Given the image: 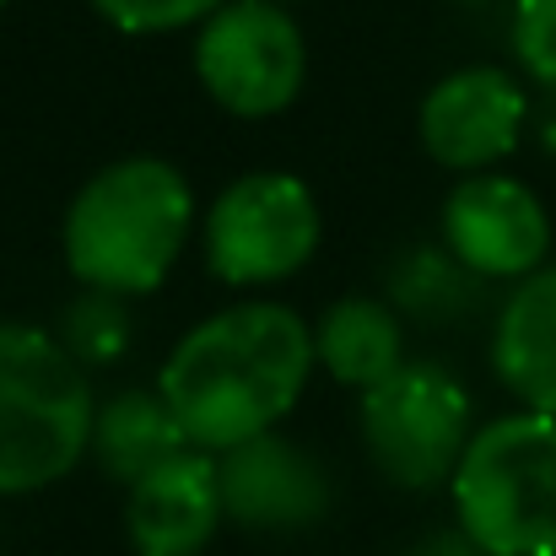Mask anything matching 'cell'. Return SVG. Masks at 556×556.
Instances as JSON below:
<instances>
[{"mask_svg": "<svg viewBox=\"0 0 556 556\" xmlns=\"http://www.w3.org/2000/svg\"><path fill=\"white\" fill-rule=\"evenodd\" d=\"M314 363L319 352L303 314L254 298L200 319L168 352L157 389L194 448L227 454L260 432H276V421L303 400Z\"/></svg>", "mask_w": 556, "mask_h": 556, "instance_id": "obj_1", "label": "cell"}, {"mask_svg": "<svg viewBox=\"0 0 556 556\" xmlns=\"http://www.w3.org/2000/svg\"><path fill=\"white\" fill-rule=\"evenodd\" d=\"M194 222V189L168 157H119L65 205L60 249L81 287L114 298L157 292Z\"/></svg>", "mask_w": 556, "mask_h": 556, "instance_id": "obj_2", "label": "cell"}, {"mask_svg": "<svg viewBox=\"0 0 556 556\" xmlns=\"http://www.w3.org/2000/svg\"><path fill=\"white\" fill-rule=\"evenodd\" d=\"M92 378L43 325L0 319V497L43 492L92 448Z\"/></svg>", "mask_w": 556, "mask_h": 556, "instance_id": "obj_3", "label": "cell"}, {"mask_svg": "<svg viewBox=\"0 0 556 556\" xmlns=\"http://www.w3.org/2000/svg\"><path fill=\"white\" fill-rule=\"evenodd\" d=\"M448 492L476 552L556 556V416L525 405L476 427Z\"/></svg>", "mask_w": 556, "mask_h": 556, "instance_id": "obj_4", "label": "cell"}, {"mask_svg": "<svg viewBox=\"0 0 556 556\" xmlns=\"http://www.w3.org/2000/svg\"><path fill=\"white\" fill-rule=\"evenodd\" d=\"M357 427L378 476L405 492L448 486L476 438L465 383L438 363H405L383 383L363 389Z\"/></svg>", "mask_w": 556, "mask_h": 556, "instance_id": "obj_5", "label": "cell"}, {"mask_svg": "<svg viewBox=\"0 0 556 556\" xmlns=\"http://www.w3.org/2000/svg\"><path fill=\"white\" fill-rule=\"evenodd\" d=\"M194 76L232 119H270L303 92V27L281 11V0H222L194 33Z\"/></svg>", "mask_w": 556, "mask_h": 556, "instance_id": "obj_6", "label": "cell"}, {"mask_svg": "<svg viewBox=\"0 0 556 556\" xmlns=\"http://www.w3.org/2000/svg\"><path fill=\"white\" fill-rule=\"evenodd\" d=\"M319 200L292 174H243L205 211V265L227 287L298 276L319 249Z\"/></svg>", "mask_w": 556, "mask_h": 556, "instance_id": "obj_7", "label": "cell"}, {"mask_svg": "<svg viewBox=\"0 0 556 556\" xmlns=\"http://www.w3.org/2000/svg\"><path fill=\"white\" fill-rule=\"evenodd\" d=\"M443 249L476 281H525L552 254V216L535 189L497 168L465 174L443 200Z\"/></svg>", "mask_w": 556, "mask_h": 556, "instance_id": "obj_8", "label": "cell"}, {"mask_svg": "<svg viewBox=\"0 0 556 556\" xmlns=\"http://www.w3.org/2000/svg\"><path fill=\"white\" fill-rule=\"evenodd\" d=\"M525 119H530V98L508 71L465 65L421 98L416 130H421V147L438 168L486 174V168H497L503 157L519 152Z\"/></svg>", "mask_w": 556, "mask_h": 556, "instance_id": "obj_9", "label": "cell"}, {"mask_svg": "<svg viewBox=\"0 0 556 556\" xmlns=\"http://www.w3.org/2000/svg\"><path fill=\"white\" fill-rule=\"evenodd\" d=\"M222 465V508L227 525L260 535H292L330 514V476L325 465L281 432H260L227 454Z\"/></svg>", "mask_w": 556, "mask_h": 556, "instance_id": "obj_10", "label": "cell"}, {"mask_svg": "<svg viewBox=\"0 0 556 556\" xmlns=\"http://www.w3.org/2000/svg\"><path fill=\"white\" fill-rule=\"evenodd\" d=\"M222 465L211 448H179L130 481L125 535L136 556H200L222 530Z\"/></svg>", "mask_w": 556, "mask_h": 556, "instance_id": "obj_11", "label": "cell"}, {"mask_svg": "<svg viewBox=\"0 0 556 556\" xmlns=\"http://www.w3.org/2000/svg\"><path fill=\"white\" fill-rule=\"evenodd\" d=\"M492 372L519 405L556 416V265L530 270L497 308Z\"/></svg>", "mask_w": 556, "mask_h": 556, "instance_id": "obj_12", "label": "cell"}, {"mask_svg": "<svg viewBox=\"0 0 556 556\" xmlns=\"http://www.w3.org/2000/svg\"><path fill=\"white\" fill-rule=\"evenodd\" d=\"M314 352L319 368L346 389H372L394 368H405V336H400V314L378 298H341L325 308L319 330H314Z\"/></svg>", "mask_w": 556, "mask_h": 556, "instance_id": "obj_13", "label": "cell"}, {"mask_svg": "<svg viewBox=\"0 0 556 556\" xmlns=\"http://www.w3.org/2000/svg\"><path fill=\"white\" fill-rule=\"evenodd\" d=\"M179 448H189V438L179 427V416H174V405L163 400V389H125V394L98 405L92 454L114 481L130 486Z\"/></svg>", "mask_w": 556, "mask_h": 556, "instance_id": "obj_14", "label": "cell"}, {"mask_svg": "<svg viewBox=\"0 0 556 556\" xmlns=\"http://www.w3.org/2000/svg\"><path fill=\"white\" fill-rule=\"evenodd\" d=\"M125 336H130V325H125L119 298H114V292H92V287H87V298L65 314V330H60V341L71 346V357H76L81 368L114 363V357L125 352Z\"/></svg>", "mask_w": 556, "mask_h": 556, "instance_id": "obj_15", "label": "cell"}, {"mask_svg": "<svg viewBox=\"0 0 556 556\" xmlns=\"http://www.w3.org/2000/svg\"><path fill=\"white\" fill-rule=\"evenodd\" d=\"M216 5H222V0H92V11H98L109 27L136 33V38L194 27V22H205Z\"/></svg>", "mask_w": 556, "mask_h": 556, "instance_id": "obj_16", "label": "cell"}, {"mask_svg": "<svg viewBox=\"0 0 556 556\" xmlns=\"http://www.w3.org/2000/svg\"><path fill=\"white\" fill-rule=\"evenodd\" d=\"M514 60L556 92V0H514Z\"/></svg>", "mask_w": 556, "mask_h": 556, "instance_id": "obj_17", "label": "cell"}, {"mask_svg": "<svg viewBox=\"0 0 556 556\" xmlns=\"http://www.w3.org/2000/svg\"><path fill=\"white\" fill-rule=\"evenodd\" d=\"M416 556H476V546H470V535L459 530V535H432V541H421Z\"/></svg>", "mask_w": 556, "mask_h": 556, "instance_id": "obj_18", "label": "cell"}, {"mask_svg": "<svg viewBox=\"0 0 556 556\" xmlns=\"http://www.w3.org/2000/svg\"><path fill=\"white\" fill-rule=\"evenodd\" d=\"M0 5H11V0H0Z\"/></svg>", "mask_w": 556, "mask_h": 556, "instance_id": "obj_19", "label": "cell"}, {"mask_svg": "<svg viewBox=\"0 0 556 556\" xmlns=\"http://www.w3.org/2000/svg\"><path fill=\"white\" fill-rule=\"evenodd\" d=\"M476 556H486V552H476Z\"/></svg>", "mask_w": 556, "mask_h": 556, "instance_id": "obj_20", "label": "cell"}, {"mask_svg": "<svg viewBox=\"0 0 556 556\" xmlns=\"http://www.w3.org/2000/svg\"><path fill=\"white\" fill-rule=\"evenodd\" d=\"M281 5H287V0H281Z\"/></svg>", "mask_w": 556, "mask_h": 556, "instance_id": "obj_21", "label": "cell"}]
</instances>
